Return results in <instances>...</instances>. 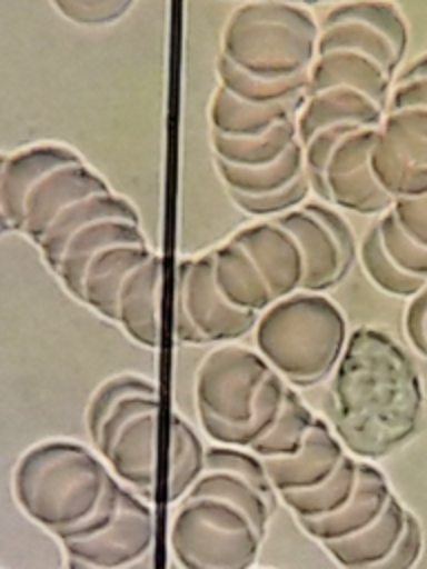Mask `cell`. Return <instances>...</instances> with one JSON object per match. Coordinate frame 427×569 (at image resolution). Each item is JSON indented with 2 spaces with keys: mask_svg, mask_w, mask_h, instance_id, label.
<instances>
[{
  "mask_svg": "<svg viewBox=\"0 0 427 569\" xmlns=\"http://www.w3.org/2000/svg\"><path fill=\"white\" fill-rule=\"evenodd\" d=\"M423 409L409 353L383 329L351 331L329 385V425L342 447L358 460H380L416 436Z\"/></svg>",
  "mask_w": 427,
  "mask_h": 569,
  "instance_id": "6da1fadb",
  "label": "cell"
},
{
  "mask_svg": "<svg viewBox=\"0 0 427 569\" xmlns=\"http://www.w3.org/2000/svg\"><path fill=\"white\" fill-rule=\"evenodd\" d=\"M118 478L105 460L73 440H44L27 449L13 469L18 507L60 542L98 509Z\"/></svg>",
  "mask_w": 427,
  "mask_h": 569,
  "instance_id": "7a4b0ae2",
  "label": "cell"
},
{
  "mask_svg": "<svg viewBox=\"0 0 427 569\" xmlns=\"http://www.w3.org/2000/svg\"><path fill=\"white\" fill-rule=\"evenodd\" d=\"M254 336L256 351L287 385L314 387L334 373L349 333L331 298L296 291L258 316Z\"/></svg>",
  "mask_w": 427,
  "mask_h": 569,
  "instance_id": "3957f363",
  "label": "cell"
},
{
  "mask_svg": "<svg viewBox=\"0 0 427 569\" xmlns=\"http://www.w3.org/2000/svg\"><path fill=\"white\" fill-rule=\"evenodd\" d=\"M316 56L318 22L305 4L247 0L220 33L218 58L262 80L307 76Z\"/></svg>",
  "mask_w": 427,
  "mask_h": 569,
  "instance_id": "277c9868",
  "label": "cell"
},
{
  "mask_svg": "<svg viewBox=\"0 0 427 569\" xmlns=\"http://www.w3.org/2000/svg\"><path fill=\"white\" fill-rule=\"evenodd\" d=\"M271 371L258 351L240 345L205 356L196 371V409L200 427L216 445L249 449L256 398Z\"/></svg>",
  "mask_w": 427,
  "mask_h": 569,
  "instance_id": "5b68a950",
  "label": "cell"
},
{
  "mask_svg": "<svg viewBox=\"0 0 427 569\" xmlns=\"http://www.w3.org/2000/svg\"><path fill=\"white\" fill-rule=\"evenodd\" d=\"M265 536L234 505L187 496L169 525V547L182 569H254Z\"/></svg>",
  "mask_w": 427,
  "mask_h": 569,
  "instance_id": "8992f818",
  "label": "cell"
},
{
  "mask_svg": "<svg viewBox=\"0 0 427 569\" xmlns=\"http://www.w3.org/2000/svg\"><path fill=\"white\" fill-rule=\"evenodd\" d=\"M100 458L118 480L151 498L158 453V391L131 393L118 400L89 431Z\"/></svg>",
  "mask_w": 427,
  "mask_h": 569,
  "instance_id": "52a82bcc",
  "label": "cell"
},
{
  "mask_svg": "<svg viewBox=\"0 0 427 569\" xmlns=\"http://www.w3.org/2000/svg\"><path fill=\"white\" fill-rule=\"evenodd\" d=\"M256 320V313L240 311L222 298L214 282L211 253L180 260L173 313V338L178 342H231L254 331Z\"/></svg>",
  "mask_w": 427,
  "mask_h": 569,
  "instance_id": "ba28073f",
  "label": "cell"
},
{
  "mask_svg": "<svg viewBox=\"0 0 427 569\" xmlns=\"http://www.w3.org/2000/svg\"><path fill=\"white\" fill-rule=\"evenodd\" d=\"M409 29L389 0L338 2L318 22V53L351 49L376 60L391 78L405 58Z\"/></svg>",
  "mask_w": 427,
  "mask_h": 569,
  "instance_id": "9c48e42d",
  "label": "cell"
},
{
  "mask_svg": "<svg viewBox=\"0 0 427 569\" xmlns=\"http://www.w3.org/2000/svg\"><path fill=\"white\" fill-rule=\"evenodd\" d=\"M296 238L302 260V289L325 293L349 273L356 258V238L347 220L325 202H305L276 218Z\"/></svg>",
  "mask_w": 427,
  "mask_h": 569,
  "instance_id": "30bf717a",
  "label": "cell"
},
{
  "mask_svg": "<svg viewBox=\"0 0 427 569\" xmlns=\"http://www.w3.org/2000/svg\"><path fill=\"white\" fill-rule=\"evenodd\" d=\"M378 187L391 198L427 193V109L407 107L385 113L369 151Z\"/></svg>",
  "mask_w": 427,
  "mask_h": 569,
  "instance_id": "8fae6325",
  "label": "cell"
},
{
  "mask_svg": "<svg viewBox=\"0 0 427 569\" xmlns=\"http://www.w3.org/2000/svg\"><path fill=\"white\" fill-rule=\"evenodd\" d=\"M60 545L67 560H78L98 569L127 567L153 551L156 518L140 496L122 487L118 511L102 531Z\"/></svg>",
  "mask_w": 427,
  "mask_h": 569,
  "instance_id": "7c38bea8",
  "label": "cell"
},
{
  "mask_svg": "<svg viewBox=\"0 0 427 569\" xmlns=\"http://www.w3.org/2000/svg\"><path fill=\"white\" fill-rule=\"evenodd\" d=\"M374 140L376 129H358L336 144L316 191L318 202L360 216L385 213L391 207L394 200L378 187L369 167Z\"/></svg>",
  "mask_w": 427,
  "mask_h": 569,
  "instance_id": "4fadbf2b",
  "label": "cell"
},
{
  "mask_svg": "<svg viewBox=\"0 0 427 569\" xmlns=\"http://www.w3.org/2000/svg\"><path fill=\"white\" fill-rule=\"evenodd\" d=\"M111 187L102 176L80 160L60 164L47 171L27 193L22 207L20 233L31 242H40L51 222L71 204L91 198L96 193H107Z\"/></svg>",
  "mask_w": 427,
  "mask_h": 569,
  "instance_id": "5bb4252c",
  "label": "cell"
},
{
  "mask_svg": "<svg viewBox=\"0 0 427 569\" xmlns=\"http://www.w3.org/2000/svg\"><path fill=\"white\" fill-rule=\"evenodd\" d=\"M231 238L254 260L274 302L302 289V251L291 231L285 229L276 218H265L260 222L247 224L238 229Z\"/></svg>",
  "mask_w": 427,
  "mask_h": 569,
  "instance_id": "9a60e30c",
  "label": "cell"
},
{
  "mask_svg": "<svg viewBox=\"0 0 427 569\" xmlns=\"http://www.w3.org/2000/svg\"><path fill=\"white\" fill-rule=\"evenodd\" d=\"M165 262L153 251L125 280L118 296L116 322L140 347L156 349L162 336V282Z\"/></svg>",
  "mask_w": 427,
  "mask_h": 569,
  "instance_id": "2e32d148",
  "label": "cell"
},
{
  "mask_svg": "<svg viewBox=\"0 0 427 569\" xmlns=\"http://www.w3.org/2000/svg\"><path fill=\"white\" fill-rule=\"evenodd\" d=\"M345 453L347 451L338 436L334 433L331 425L316 416L314 427L298 453L287 458L262 460V465L267 469L276 496H280L287 491H300L325 482L336 471Z\"/></svg>",
  "mask_w": 427,
  "mask_h": 569,
  "instance_id": "e0dca14e",
  "label": "cell"
},
{
  "mask_svg": "<svg viewBox=\"0 0 427 569\" xmlns=\"http://www.w3.org/2000/svg\"><path fill=\"white\" fill-rule=\"evenodd\" d=\"M391 493L387 476L374 462L360 460L358 482L351 498L329 516L300 520V527L320 545L349 538L369 527L383 513Z\"/></svg>",
  "mask_w": 427,
  "mask_h": 569,
  "instance_id": "ac0fdd59",
  "label": "cell"
},
{
  "mask_svg": "<svg viewBox=\"0 0 427 569\" xmlns=\"http://www.w3.org/2000/svg\"><path fill=\"white\" fill-rule=\"evenodd\" d=\"M387 113V104L356 91L351 87H334L318 93H307L298 116L296 131L300 144L314 133L329 127L378 129Z\"/></svg>",
  "mask_w": 427,
  "mask_h": 569,
  "instance_id": "d6986e66",
  "label": "cell"
},
{
  "mask_svg": "<svg viewBox=\"0 0 427 569\" xmlns=\"http://www.w3.org/2000/svg\"><path fill=\"white\" fill-rule=\"evenodd\" d=\"M111 244H147L142 227L129 220H98L78 229L58 251L49 269L58 276L67 293L78 298L80 282L91 258Z\"/></svg>",
  "mask_w": 427,
  "mask_h": 569,
  "instance_id": "ffe728a7",
  "label": "cell"
},
{
  "mask_svg": "<svg viewBox=\"0 0 427 569\" xmlns=\"http://www.w3.org/2000/svg\"><path fill=\"white\" fill-rule=\"evenodd\" d=\"M153 251L149 244H111L98 251L85 269L78 298L102 318L116 322L118 296L129 278Z\"/></svg>",
  "mask_w": 427,
  "mask_h": 569,
  "instance_id": "44dd1931",
  "label": "cell"
},
{
  "mask_svg": "<svg viewBox=\"0 0 427 569\" xmlns=\"http://www.w3.org/2000/svg\"><path fill=\"white\" fill-rule=\"evenodd\" d=\"M80 160V156L60 144H36L13 156H4L0 171V209L11 231H20L22 207L29 189L51 169Z\"/></svg>",
  "mask_w": 427,
  "mask_h": 569,
  "instance_id": "7402d4cb",
  "label": "cell"
},
{
  "mask_svg": "<svg viewBox=\"0 0 427 569\" xmlns=\"http://www.w3.org/2000/svg\"><path fill=\"white\" fill-rule=\"evenodd\" d=\"M391 84L394 78L376 60L351 49L318 53L307 73V93L351 87L383 104L389 100Z\"/></svg>",
  "mask_w": 427,
  "mask_h": 569,
  "instance_id": "603a6c76",
  "label": "cell"
},
{
  "mask_svg": "<svg viewBox=\"0 0 427 569\" xmlns=\"http://www.w3.org/2000/svg\"><path fill=\"white\" fill-rule=\"evenodd\" d=\"M407 511L409 509H405L398 496L391 493L383 513L369 527L349 538L325 542L322 547L342 569H371L380 565L396 547L405 529Z\"/></svg>",
  "mask_w": 427,
  "mask_h": 569,
  "instance_id": "cb8c5ba5",
  "label": "cell"
},
{
  "mask_svg": "<svg viewBox=\"0 0 427 569\" xmlns=\"http://www.w3.org/2000/svg\"><path fill=\"white\" fill-rule=\"evenodd\" d=\"M209 253L214 282L231 307L260 316L274 302L254 260L234 238Z\"/></svg>",
  "mask_w": 427,
  "mask_h": 569,
  "instance_id": "d4e9b609",
  "label": "cell"
},
{
  "mask_svg": "<svg viewBox=\"0 0 427 569\" xmlns=\"http://www.w3.org/2000/svg\"><path fill=\"white\" fill-rule=\"evenodd\" d=\"M305 100L254 104L234 98L222 87L214 91L209 102V129L211 133L227 138H254L267 133L276 124L298 116Z\"/></svg>",
  "mask_w": 427,
  "mask_h": 569,
  "instance_id": "484cf974",
  "label": "cell"
},
{
  "mask_svg": "<svg viewBox=\"0 0 427 569\" xmlns=\"http://www.w3.org/2000/svg\"><path fill=\"white\" fill-rule=\"evenodd\" d=\"M98 220H129V222H138L140 224V216L136 211V207L113 193H96L91 198H85L71 207H67L47 229V233L42 236V240L38 242L42 258L47 264L53 262V258L58 256V251L64 247V242L82 227L98 222Z\"/></svg>",
  "mask_w": 427,
  "mask_h": 569,
  "instance_id": "4316f807",
  "label": "cell"
},
{
  "mask_svg": "<svg viewBox=\"0 0 427 569\" xmlns=\"http://www.w3.org/2000/svg\"><path fill=\"white\" fill-rule=\"evenodd\" d=\"M214 160L234 164V167H265L280 160L298 140L296 118L285 120L269 129L267 133L254 138H227L209 133Z\"/></svg>",
  "mask_w": 427,
  "mask_h": 569,
  "instance_id": "83f0119b",
  "label": "cell"
},
{
  "mask_svg": "<svg viewBox=\"0 0 427 569\" xmlns=\"http://www.w3.org/2000/svg\"><path fill=\"white\" fill-rule=\"evenodd\" d=\"M189 496L218 498L234 505L256 525V529L262 536H267L269 520L276 509L274 496H267L251 480L234 471H205L200 480L193 485V489L189 491Z\"/></svg>",
  "mask_w": 427,
  "mask_h": 569,
  "instance_id": "f1b7e54d",
  "label": "cell"
},
{
  "mask_svg": "<svg viewBox=\"0 0 427 569\" xmlns=\"http://www.w3.org/2000/svg\"><path fill=\"white\" fill-rule=\"evenodd\" d=\"M218 178L227 187V193H242V196H265L278 189L289 187L300 176H305V158L302 144L296 142L280 160L265 164V167H234L220 160H214Z\"/></svg>",
  "mask_w": 427,
  "mask_h": 569,
  "instance_id": "f546056e",
  "label": "cell"
},
{
  "mask_svg": "<svg viewBox=\"0 0 427 569\" xmlns=\"http://www.w3.org/2000/svg\"><path fill=\"white\" fill-rule=\"evenodd\" d=\"M358 467L360 460L351 453H345L336 471L325 482L300 491H287L278 498H282V502L296 513L298 522L329 516L351 498L358 482Z\"/></svg>",
  "mask_w": 427,
  "mask_h": 569,
  "instance_id": "4dcf8cb0",
  "label": "cell"
},
{
  "mask_svg": "<svg viewBox=\"0 0 427 569\" xmlns=\"http://www.w3.org/2000/svg\"><path fill=\"white\" fill-rule=\"evenodd\" d=\"M205 445L196 429L182 418L171 416L169 420V473H167V498L180 502L189 496L193 485L205 473Z\"/></svg>",
  "mask_w": 427,
  "mask_h": 569,
  "instance_id": "1f68e13d",
  "label": "cell"
},
{
  "mask_svg": "<svg viewBox=\"0 0 427 569\" xmlns=\"http://www.w3.org/2000/svg\"><path fill=\"white\" fill-rule=\"evenodd\" d=\"M314 411L307 407V402L289 387L285 396V405L271 425V429L249 447L254 456L260 460H271V458H287L300 451L305 445L311 427H314Z\"/></svg>",
  "mask_w": 427,
  "mask_h": 569,
  "instance_id": "d6a6232c",
  "label": "cell"
},
{
  "mask_svg": "<svg viewBox=\"0 0 427 569\" xmlns=\"http://www.w3.org/2000/svg\"><path fill=\"white\" fill-rule=\"evenodd\" d=\"M218 87L231 93L238 100L254 104H274V102H294L307 98V76L291 80H262L247 76L231 62L218 58L216 62Z\"/></svg>",
  "mask_w": 427,
  "mask_h": 569,
  "instance_id": "836d02e7",
  "label": "cell"
},
{
  "mask_svg": "<svg viewBox=\"0 0 427 569\" xmlns=\"http://www.w3.org/2000/svg\"><path fill=\"white\" fill-rule=\"evenodd\" d=\"M358 260L363 271L367 273V278L385 293L396 296V298H411L416 296L427 280L407 276L405 271H400L394 260L387 256L383 242H380V233H378V224L374 222L367 233L360 240L358 247Z\"/></svg>",
  "mask_w": 427,
  "mask_h": 569,
  "instance_id": "e575fe53",
  "label": "cell"
},
{
  "mask_svg": "<svg viewBox=\"0 0 427 569\" xmlns=\"http://www.w3.org/2000/svg\"><path fill=\"white\" fill-rule=\"evenodd\" d=\"M380 242L387 251V256L394 260V264L405 271L407 276L427 280V249L418 247L414 240H409L400 227L396 224L389 209L376 220Z\"/></svg>",
  "mask_w": 427,
  "mask_h": 569,
  "instance_id": "d590c367",
  "label": "cell"
},
{
  "mask_svg": "<svg viewBox=\"0 0 427 569\" xmlns=\"http://www.w3.org/2000/svg\"><path fill=\"white\" fill-rule=\"evenodd\" d=\"M311 193L309 180L307 176H300L296 182H291L285 189L265 193V196H242V193H229V198L234 200V204L254 216V218H278L291 209H298L307 202Z\"/></svg>",
  "mask_w": 427,
  "mask_h": 569,
  "instance_id": "8d00e7d4",
  "label": "cell"
},
{
  "mask_svg": "<svg viewBox=\"0 0 427 569\" xmlns=\"http://www.w3.org/2000/svg\"><path fill=\"white\" fill-rule=\"evenodd\" d=\"M71 22L82 27H105L129 13L136 0H51Z\"/></svg>",
  "mask_w": 427,
  "mask_h": 569,
  "instance_id": "74e56055",
  "label": "cell"
},
{
  "mask_svg": "<svg viewBox=\"0 0 427 569\" xmlns=\"http://www.w3.org/2000/svg\"><path fill=\"white\" fill-rule=\"evenodd\" d=\"M423 547H425L423 527H420L418 518L411 511H407L405 529H403L396 547L380 565H376L371 569H414L423 556Z\"/></svg>",
  "mask_w": 427,
  "mask_h": 569,
  "instance_id": "f35d334b",
  "label": "cell"
},
{
  "mask_svg": "<svg viewBox=\"0 0 427 569\" xmlns=\"http://www.w3.org/2000/svg\"><path fill=\"white\" fill-rule=\"evenodd\" d=\"M389 213L394 216L396 224L409 240L427 249V193L394 200Z\"/></svg>",
  "mask_w": 427,
  "mask_h": 569,
  "instance_id": "ab89813d",
  "label": "cell"
},
{
  "mask_svg": "<svg viewBox=\"0 0 427 569\" xmlns=\"http://www.w3.org/2000/svg\"><path fill=\"white\" fill-rule=\"evenodd\" d=\"M407 107H425L427 109V76L409 78V80H394L387 111L391 109H407Z\"/></svg>",
  "mask_w": 427,
  "mask_h": 569,
  "instance_id": "60d3db41",
  "label": "cell"
},
{
  "mask_svg": "<svg viewBox=\"0 0 427 569\" xmlns=\"http://www.w3.org/2000/svg\"><path fill=\"white\" fill-rule=\"evenodd\" d=\"M427 76V53L418 56L411 64H407L394 80H409V78H420Z\"/></svg>",
  "mask_w": 427,
  "mask_h": 569,
  "instance_id": "b9f144b4",
  "label": "cell"
},
{
  "mask_svg": "<svg viewBox=\"0 0 427 569\" xmlns=\"http://www.w3.org/2000/svg\"><path fill=\"white\" fill-rule=\"evenodd\" d=\"M67 569H98V567H89L85 562H78V560H67ZM113 569H153V551L147 553L145 558H140L138 562L133 565H127V567H113Z\"/></svg>",
  "mask_w": 427,
  "mask_h": 569,
  "instance_id": "7bdbcfd3",
  "label": "cell"
},
{
  "mask_svg": "<svg viewBox=\"0 0 427 569\" xmlns=\"http://www.w3.org/2000/svg\"><path fill=\"white\" fill-rule=\"evenodd\" d=\"M247 2V0H245ZM260 2H294V4H305L309 7V0H260Z\"/></svg>",
  "mask_w": 427,
  "mask_h": 569,
  "instance_id": "ee69618b",
  "label": "cell"
},
{
  "mask_svg": "<svg viewBox=\"0 0 427 569\" xmlns=\"http://www.w3.org/2000/svg\"><path fill=\"white\" fill-rule=\"evenodd\" d=\"M425 345H427V318H425Z\"/></svg>",
  "mask_w": 427,
  "mask_h": 569,
  "instance_id": "f6af8a7d",
  "label": "cell"
},
{
  "mask_svg": "<svg viewBox=\"0 0 427 569\" xmlns=\"http://www.w3.org/2000/svg\"><path fill=\"white\" fill-rule=\"evenodd\" d=\"M318 2H325V0H309V4H318Z\"/></svg>",
  "mask_w": 427,
  "mask_h": 569,
  "instance_id": "bcb514c9",
  "label": "cell"
},
{
  "mask_svg": "<svg viewBox=\"0 0 427 569\" xmlns=\"http://www.w3.org/2000/svg\"><path fill=\"white\" fill-rule=\"evenodd\" d=\"M336 2H349V0H336Z\"/></svg>",
  "mask_w": 427,
  "mask_h": 569,
  "instance_id": "7dc6e473",
  "label": "cell"
}]
</instances>
